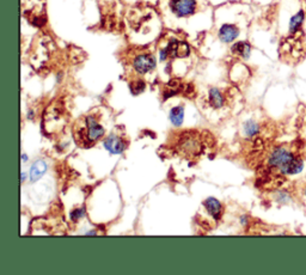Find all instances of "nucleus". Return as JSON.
I'll return each instance as SVG.
<instances>
[{"mask_svg":"<svg viewBox=\"0 0 306 275\" xmlns=\"http://www.w3.org/2000/svg\"><path fill=\"white\" fill-rule=\"evenodd\" d=\"M272 168L284 175H298L304 170V159L284 147L275 148L268 159Z\"/></svg>","mask_w":306,"mask_h":275,"instance_id":"nucleus-1","label":"nucleus"},{"mask_svg":"<svg viewBox=\"0 0 306 275\" xmlns=\"http://www.w3.org/2000/svg\"><path fill=\"white\" fill-rule=\"evenodd\" d=\"M103 134H104V128L97 122L94 116H87L85 117L83 127L79 128L76 132V140L81 146L86 147L96 143L98 139L103 137Z\"/></svg>","mask_w":306,"mask_h":275,"instance_id":"nucleus-2","label":"nucleus"},{"mask_svg":"<svg viewBox=\"0 0 306 275\" xmlns=\"http://www.w3.org/2000/svg\"><path fill=\"white\" fill-rule=\"evenodd\" d=\"M190 54V48L183 41L171 40L165 48L161 50V61H166L169 58H187Z\"/></svg>","mask_w":306,"mask_h":275,"instance_id":"nucleus-3","label":"nucleus"},{"mask_svg":"<svg viewBox=\"0 0 306 275\" xmlns=\"http://www.w3.org/2000/svg\"><path fill=\"white\" fill-rule=\"evenodd\" d=\"M169 7L176 17H189L196 12L197 1L196 0H170Z\"/></svg>","mask_w":306,"mask_h":275,"instance_id":"nucleus-4","label":"nucleus"},{"mask_svg":"<svg viewBox=\"0 0 306 275\" xmlns=\"http://www.w3.org/2000/svg\"><path fill=\"white\" fill-rule=\"evenodd\" d=\"M157 61L152 54H139L133 60V67L139 74H146L156 68Z\"/></svg>","mask_w":306,"mask_h":275,"instance_id":"nucleus-5","label":"nucleus"},{"mask_svg":"<svg viewBox=\"0 0 306 275\" xmlns=\"http://www.w3.org/2000/svg\"><path fill=\"white\" fill-rule=\"evenodd\" d=\"M239 36V29L235 24H223L218 32V37L221 42L231 43Z\"/></svg>","mask_w":306,"mask_h":275,"instance_id":"nucleus-6","label":"nucleus"},{"mask_svg":"<svg viewBox=\"0 0 306 275\" xmlns=\"http://www.w3.org/2000/svg\"><path fill=\"white\" fill-rule=\"evenodd\" d=\"M104 147L107 148L109 152L114 153V155H120L125 151L126 144L122 138L117 137V135H110L104 140Z\"/></svg>","mask_w":306,"mask_h":275,"instance_id":"nucleus-7","label":"nucleus"},{"mask_svg":"<svg viewBox=\"0 0 306 275\" xmlns=\"http://www.w3.org/2000/svg\"><path fill=\"white\" fill-rule=\"evenodd\" d=\"M231 52L242 59H249L251 54V46L245 41H241L231 47Z\"/></svg>","mask_w":306,"mask_h":275,"instance_id":"nucleus-8","label":"nucleus"},{"mask_svg":"<svg viewBox=\"0 0 306 275\" xmlns=\"http://www.w3.org/2000/svg\"><path fill=\"white\" fill-rule=\"evenodd\" d=\"M304 20H305V12L303 11V10H300V11H298L297 14L293 15L290 19V25H289L290 34H292V35L297 34V32L300 30V28H302Z\"/></svg>","mask_w":306,"mask_h":275,"instance_id":"nucleus-9","label":"nucleus"},{"mask_svg":"<svg viewBox=\"0 0 306 275\" xmlns=\"http://www.w3.org/2000/svg\"><path fill=\"white\" fill-rule=\"evenodd\" d=\"M205 207L207 208L208 213L214 218L215 220L220 219L221 215V204L218 200H215L214 197H209L205 201Z\"/></svg>","mask_w":306,"mask_h":275,"instance_id":"nucleus-10","label":"nucleus"},{"mask_svg":"<svg viewBox=\"0 0 306 275\" xmlns=\"http://www.w3.org/2000/svg\"><path fill=\"white\" fill-rule=\"evenodd\" d=\"M184 143H183V146H182V151H183L184 153H189V155H196V153H199V144L195 141V138L193 137L192 134H187L186 137L183 138Z\"/></svg>","mask_w":306,"mask_h":275,"instance_id":"nucleus-11","label":"nucleus"},{"mask_svg":"<svg viewBox=\"0 0 306 275\" xmlns=\"http://www.w3.org/2000/svg\"><path fill=\"white\" fill-rule=\"evenodd\" d=\"M46 170H47V164L43 161H37L34 165L32 166V170H30V177H32V181H37L41 177L43 176Z\"/></svg>","mask_w":306,"mask_h":275,"instance_id":"nucleus-12","label":"nucleus"},{"mask_svg":"<svg viewBox=\"0 0 306 275\" xmlns=\"http://www.w3.org/2000/svg\"><path fill=\"white\" fill-rule=\"evenodd\" d=\"M209 103L212 107L220 108L224 105V96L218 89L213 87L209 90Z\"/></svg>","mask_w":306,"mask_h":275,"instance_id":"nucleus-13","label":"nucleus"},{"mask_svg":"<svg viewBox=\"0 0 306 275\" xmlns=\"http://www.w3.org/2000/svg\"><path fill=\"white\" fill-rule=\"evenodd\" d=\"M184 117V109L183 107L178 105V107L172 108L170 112V120L175 126H181L183 122Z\"/></svg>","mask_w":306,"mask_h":275,"instance_id":"nucleus-14","label":"nucleus"},{"mask_svg":"<svg viewBox=\"0 0 306 275\" xmlns=\"http://www.w3.org/2000/svg\"><path fill=\"white\" fill-rule=\"evenodd\" d=\"M258 130L259 127L255 121H248L245 123V126H244V132H245V134L248 137H254V135H256L258 133Z\"/></svg>","mask_w":306,"mask_h":275,"instance_id":"nucleus-15","label":"nucleus"},{"mask_svg":"<svg viewBox=\"0 0 306 275\" xmlns=\"http://www.w3.org/2000/svg\"><path fill=\"white\" fill-rule=\"evenodd\" d=\"M145 87H146L145 81H140V79H139V81H135L134 83L130 84V90H132V92L134 95L141 94V92H143L144 90H145Z\"/></svg>","mask_w":306,"mask_h":275,"instance_id":"nucleus-16","label":"nucleus"},{"mask_svg":"<svg viewBox=\"0 0 306 275\" xmlns=\"http://www.w3.org/2000/svg\"><path fill=\"white\" fill-rule=\"evenodd\" d=\"M290 195L287 192H279L277 193V196H276V201L280 202L282 205H286L290 202Z\"/></svg>","mask_w":306,"mask_h":275,"instance_id":"nucleus-17","label":"nucleus"},{"mask_svg":"<svg viewBox=\"0 0 306 275\" xmlns=\"http://www.w3.org/2000/svg\"><path fill=\"white\" fill-rule=\"evenodd\" d=\"M84 210L83 208H78V210H73V212L71 213V218H72V220H78L79 218H81L84 215Z\"/></svg>","mask_w":306,"mask_h":275,"instance_id":"nucleus-18","label":"nucleus"},{"mask_svg":"<svg viewBox=\"0 0 306 275\" xmlns=\"http://www.w3.org/2000/svg\"><path fill=\"white\" fill-rule=\"evenodd\" d=\"M304 195H305V197H306V186L304 187Z\"/></svg>","mask_w":306,"mask_h":275,"instance_id":"nucleus-19","label":"nucleus"}]
</instances>
